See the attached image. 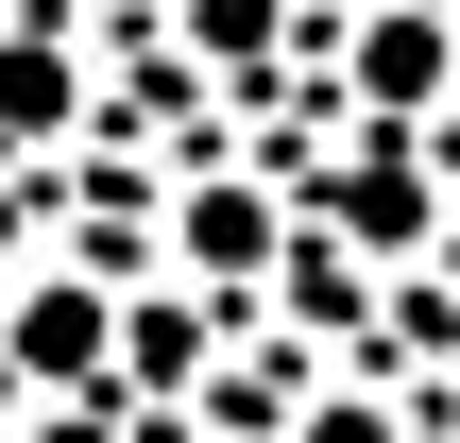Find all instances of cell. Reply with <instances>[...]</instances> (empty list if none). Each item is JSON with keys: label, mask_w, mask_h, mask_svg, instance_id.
<instances>
[{"label": "cell", "mask_w": 460, "mask_h": 443, "mask_svg": "<svg viewBox=\"0 0 460 443\" xmlns=\"http://www.w3.org/2000/svg\"><path fill=\"white\" fill-rule=\"evenodd\" d=\"M273 256H290V171H256V154L154 171V273H171V290L256 307V290H273Z\"/></svg>", "instance_id": "obj_1"}, {"label": "cell", "mask_w": 460, "mask_h": 443, "mask_svg": "<svg viewBox=\"0 0 460 443\" xmlns=\"http://www.w3.org/2000/svg\"><path fill=\"white\" fill-rule=\"evenodd\" d=\"M102 376H119V273L17 256L0 273V410H102Z\"/></svg>", "instance_id": "obj_2"}, {"label": "cell", "mask_w": 460, "mask_h": 443, "mask_svg": "<svg viewBox=\"0 0 460 443\" xmlns=\"http://www.w3.org/2000/svg\"><path fill=\"white\" fill-rule=\"evenodd\" d=\"M85 120H102V34H68L51 0H17V17H0V171L68 154Z\"/></svg>", "instance_id": "obj_3"}, {"label": "cell", "mask_w": 460, "mask_h": 443, "mask_svg": "<svg viewBox=\"0 0 460 443\" xmlns=\"http://www.w3.org/2000/svg\"><path fill=\"white\" fill-rule=\"evenodd\" d=\"M341 120H460V17L444 0H358L341 17Z\"/></svg>", "instance_id": "obj_4"}, {"label": "cell", "mask_w": 460, "mask_h": 443, "mask_svg": "<svg viewBox=\"0 0 460 443\" xmlns=\"http://www.w3.org/2000/svg\"><path fill=\"white\" fill-rule=\"evenodd\" d=\"M154 34H171V68L188 85H273V68H307V0H154Z\"/></svg>", "instance_id": "obj_5"}, {"label": "cell", "mask_w": 460, "mask_h": 443, "mask_svg": "<svg viewBox=\"0 0 460 443\" xmlns=\"http://www.w3.org/2000/svg\"><path fill=\"white\" fill-rule=\"evenodd\" d=\"M273 443H410V410H393L376 376H324V393H307V410H290Z\"/></svg>", "instance_id": "obj_6"}, {"label": "cell", "mask_w": 460, "mask_h": 443, "mask_svg": "<svg viewBox=\"0 0 460 443\" xmlns=\"http://www.w3.org/2000/svg\"><path fill=\"white\" fill-rule=\"evenodd\" d=\"M137 443H205V427H137Z\"/></svg>", "instance_id": "obj_7"}, {"label": "cell", "mask_w": 460, "mask_h": 443, "mask_svg": "<svg viewBox=\"0 0 460 443\" xmlns=\"http://www.w3.org/2000/svg\"><path fill=\"white\" fill-rule=\"evenodd\" d=\"M444 17H460V0H444Z\"/></svg>", "instance_id": "obj_8"}]
</instances>
